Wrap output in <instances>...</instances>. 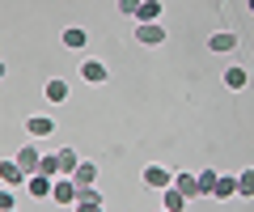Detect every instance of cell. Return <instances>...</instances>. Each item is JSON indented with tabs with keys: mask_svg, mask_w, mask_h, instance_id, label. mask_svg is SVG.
<instances>
[{
	"mask_svg": "<svg viewBox=\"0 0 254 212\" xmlns=\"http://www.w3.org/2000/svg\"><path fill=\"white\" fill-rule=\"evenodd\" d=\"M246 81H250L246 68H229V72H225V85H229V89H246Z\"/></svg>",
	"mask_w": 254,
	"mask_h": 212,
	"instance_id": "cell-19",
	"label": "cell"
},
{
	"mask_svg": "<svg viewBox=\"0 0 254 212\" xmlns=\"http://www.w3.org/2000/svg\"><path fill=\"white\" fill-rule=\"evenodd\" d=\"M81 76H85L89 85H102V81H106V64H102V60H89V64L81 68Z\"/></svg>",
	"mask_w": 254,
	"mask_h": 212,
	"instance_id": "cell-14",
	"label": "cell"
},
{
	"mask_svg": "<svg viewBox=\"0 0 254 212\" xmlns=\"http://www.w3.org/2000/svg\"><path fill=\"white\" fill-rule=\"evenodd\" d=\"M38 174L43 178H60V161H55V157H38Z\"/></svg>",
	"mask_w": 254,
	"mask_h": 212,
	"instance_id": "cell-20",
	"label": "cell"
},
{
	"mask_svg": "<svg viewBox=\"0 0 254 212\" xmlns=\"http://www.w3.org/2000/svg\"><path fill=\"white\" fill-rule=\"evenodd\" d=\"M187 208V195H178L174 187H165V212H182Z\"/></svg>",
	"mask_w": 254,
	"mask_h": 212,
	"instance_id": "cell-18",
	"label": "cell"
},
{
	"mask_svg": "<svg viewBox=\"0 0 254 212\" xmlns=\"http://www.w3.org/2000/svg\"><path fill=\"white\" fill-rule=\"evenodd\" d=\"M72 212H106V208H102V195L93 191V187H76V204H72Z\"/></svg>",
	"mask_w": 254,
	"mask_h": 212,
	"instance_id": "cell-1",
	"label": "cell"
},
{
	"mask_svg": "<svg viewBox=\"0 0 254 212\" xmlns=\"http://www.w3.org/2000/svg\"><path fill=\"white\" fill-rule=\"evenodd\" d=\"M51 200L64 204V208H72V204H76V187L68 183V178H55V183H51Z\"/></svg>",
	"mask_w": 254,
	"mask_h": 212,
	"instance_id": "cell-2",
	"label": "cell"
},
{
	"mask_svg": "<svg viewBox=\"0 0 254 212\" xmlns=\"http://www.w3.org/2000/svg\"><path fill=\"white\" fill-rule=\"evenodd\" d=\"M0 183H4V187H17V183H26V174L17 170V161H0Z\"/></svg>",
	"mask_w": 254,
	"mask_h": 212,
	"instance_id": "cell-12",
	"label": "cell"
},
{
	"mask_svg": "<svg viewBox=\"0 0 254 212\" xmlns=\"http://www.w3.org/2000/svg\"><path fill=\"white\" fill-rule=\"evenodd\" d=\"M233 47H237V34H229V30L212 34V51H233Z\"/></svg>",
	"mask_w": 254,
	"mask_h": 212,
	"instance_id": "cell-17",
	"label": "cell"
},
{
	"mask_svg": "<svg viewBox=\"0 0 254 212\" xmlns=\"http://www.w3.org/2000/svg\"><path fill=\"white\" fill-rule=\"evenodd\" d=\"M43 98H47V102H68V81H60V76L47 81V85H43Z\"/></svg>",
	"mask_w": 254,
	"mask_h": 212,
	"instance_id": "cell-11",
	"label": "cell"
},
{
	"mask_svg": "<svg viewBox=\"0 0 254 212\" xmlns=\"http://www.w3.org/2000/svg\"><path fill=\"white\" fill-rule=\"evenodd\" d=\"M51 128H55V123L47 119V115H30V123H26V132H30V136H34V140L51 136Z\"/></svg>",
	"mask_w": 254,
	"mask_h": 212,
	"instance_id": "cell-10",
	"label": "cell"
},
{
	"mask_svg": "<svg viewBox=\"0 0 254 212\" xmlns=\"http://www.w3.org/2000/svg\"><path fill=\"white\" fill-rule=\"evenodd\" d=\"M93 178H98V166H93V161H81V166L72 170V187H93Z\"/></svg>",
	"mask_w": 254,
	"mask_h": 212,
	"instance_id": "cell-8",
	"label": "cell"
},
{
	"mask_svg": "<svg viewBox=\"0 0 254 212\" xmlns=\"http://www.w3.org/2000/svg\"><path fill=\"white\" fill-rule=\"evenodd\" d=\"M55 161H60V178H72V170L81 166V161H76V153H72V148H60V153H55Z\"/></svg>",
	"mask_w": 254,
	"mask_h": 212,
	"instance_id": "cell-13",
	"label": "cell"
},
{
	"mask_svg": "<svg viewBox=\"0 0 254 212\" xmlns=\"http://www.w3.org/2000/svg\"><path fill=\"white\" fill-rule=\"evenodd\" d=\"M136 43L157 47V43H165V30H161V26H136Z\"/></svg>",
	"mask_w": 254,
	"mask_h": 212,
	"instance_id": "cell-9",
	"label": "cell"
},
{
	"mask_svg": "<svg viewBox=\"0 0 254 212\" xmlns=\"http://www.w3.org/2000/svg\"><path fill=\"white\" fill-rule=\"evenodd\" d=\"M131 17H136L140 26H157V17H161V4H157V0H140Z\"/></svg>",
	"mask_w": 254,
	"mask_h": 212,
	"instance_id": "cell-3",
	"label": "cell"
},
{
	"mask_svg": "<svg viewBox=\"0 0 254 212\" xmlns=\"http://www.w3.org/2000/svg\"><path fill=\"white\" fill-rule=\"evenodd\" d=\"M0 76H4V64H0Z\"/></svg>",
	"mask_w": 254,
	"mask_h": 212,
	"instance_id": "cell-23",
	"label": "cell"
},
{
	"mask_svg": "<svg viewBox=\"0 0 254 212\" xmlns=\"http://www.w3.org/2000/svg\"><path fill=\"white\" fill-rule=\"evenodd\" d=\"M51 183H55V178H43V174H30L26 178V187H30L34 200H51Z\"/></svg>",
	"mask_w": 254,
	"mask_h": 212,
	"instance_id": "cell-5",
	"label": "cell"
},
{
	"mask_svg": "<svg viewBox=\"0 0 254 212\" xmlns=\"http://www.w3.org/2000/svg\"><path fill=\"white\" fill-rule=\"evenodd\" d=\"M13 208V191H9V187H0V212H9Z\"/></svg>",
	"mask_w": 254,
	"mask_h": 212,
	"instance_id": "cell-22",
	"label": "cell"
},
{
	"mask_svg": "<svg viewBox=\"0 0 254 212\" xmlns=\"http://www.w3.org/2000/svg\"><path fill=\"white\" fill-rule=\"evenodd\" d=\"M195 183H199V195H208L212 183H216V170H203V174H195Z\"/></svg>",
	"mask_w": 254,
	"mask_h": 212,
	"instance_id": "cell-21",
	"label": "cell"
},
{
	"mask_svg": "<svg viewBox=\"0 0 254 212\" xmlns=\"http://www.w3.org/2000/svg\"><path fill=\"white\" fill-rule=\"evenodd\" d=\"M208 195H216V200H229L233 195V174H216V183H212V191Z\"/></svg>",
	"mask_w": 254,
	"mask_h": 212,
	"instance_id": "cell-15",
	"label": "cell"
},
{
	"mask_svg": "<svg viewBox=\"0 0 254 212\" xmlns=\"http://www.w3.org/2000/svg\"><path fill=\"white\" fill-rule=\"evenodd\" d=\"M9 212H13V208H9Z\"/></svg>",
	"mask_w": 254,
	"mask_h": 212,
	"instance_id": "cell-24",
	"label": "cell"
},
{
	"mask_svg": "<svg viewBox=\"0 0 254 212\" xmlns=\"http://www.w3.org/2000/svg\"><path fill=\"white\" fill-rule=\"evenodd\" d=\"M17 170H21V174H38V148L34 144H21V153H17Z\"/></svg>",
	"mask_w": 254,
	"mask_h": 212,
	"instance_id": "cell-4",
	"label": "cell"
},
{
	"mask_svg": "<svg viewBox=\"0 0 254 212\" xmlns=\"http://www.w3.org/2000/svg\"><path fill=\"white\" fill-rule=\"evenodd\" d=\"M174 191L178 195H187V200H195V195H199V183H195V174H174Z\"/></svg>",
	"mask_w": 254,
	"mask_h": 212,
	"instance_id": "cell-6",
	"label": "cell"
},
{
	"mask_svg": "<svg viewBox=\"0 0 254 212\" xmlns=\"http://www.w3.org/2000/svg\"><path fill=\"white\" fill-rule=\"evenodd\" d=\"M64 47H68V51H81V47H85V30H81V26L64 30Z\"/></svg>",
	"mask_w": 254,
	"mask_h": 212,
	"instance_id": "cell-16",
	"label": "cell"
},
{
	"mask_svg": "<svg viewBox=\"0 0 254 212\" xmlns=\"http://www.w3.org/2000/svg\"><path fill=\"white\" fill-rule=\"evenodd\" d=\"M144 183H148V187H157V191H165L174 178H170V170H165V166H148V170H144Z\"/></svg>",
	"mask_w": 254,
	"mask_h": 212,
	"instance_id": "cell-7",
	"label": "cell"
}]
</instances>
